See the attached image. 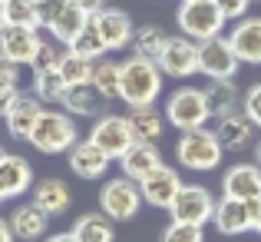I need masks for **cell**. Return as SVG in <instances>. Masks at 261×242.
<instances>
[{"mask_svg": "<svg viewBox=\"0 0 261 242\" xmlns=\"http://www.w3.org/2000/svg\"><path fill=\"white\" fill-rule=\"evenodd\" d=\"M166 43H169V33L162 30L159 24H142V27H136V33H133V57L159 63Z\"/></svg>", "mask_w": 261, "mask_h": 242, "instance_id": "d4e9b609", "label": "cell"}, {"mask_svg": "<svg viewBox=\"0 0 261 242\" xmlns=\"http://www.w3.org/2000/svg\"><path fill=\"white\" fill-rule=\"evenodd\" d=\"M146 203L142 199V189L136 179L129 176H116V179H106V186L99 189V209L106 212L113 223H126L139 212V206Z\"/></svg>", "mask_w": 261, "mask_h": 242, "instance_id": "8992f818", "label": "cell"}, {"mask_svg": "<svg viewBox=\"0 0 261 242\" xmlns=\"http://www.w3.org/2000/svg\"><path fill=\"white\" fill-rule=\"evenodd\" d=\"M93 86L99 90L102 100H119L122 90V63H113V60H96L93 63Z\"/></svg>", "mask_w": 261, "mask_h": 242, "instance_id": "f546056e", "label": "cell"}, {"mask_svg": "<svg viewBox=\"0 0 261 242\" xmlns=\"http://www.w3.org/2000/svg\"><path fill=\"white\" fill-rule=\"evenodd\" d=\"M251 4H255V0H251Z\"/></svg>", "mask_w": 261, "mask_h": 242, "instance_id": "7dc6e473", "label": "cell"}, {"mask_svg": "<svg viewBox=\"0 0 261 242\" xmlns=\"http://www.w3.org/2000/svg\"><path fill=\"white\" fill-rule=\"evenodd\" d=\"M255 153H258V163H261V140H258V146H255Z\"/></svg>", "mask_w": 261, "mask_h": 242, "instance_id": "bcb514c9", "label": "cell"}, {"mask_svg": "<svg viewBox=\"0 0 261 242\" xmlns=\"http://www.w3.org/2000/svg\"><path fill=\"white\" fill-rule=\"evenodd\" d=\"M215 203L212 192L205 186H182L175 196V203L169 206L175 223H192V226H205L212 216H215Z\"/></svg>", "mask_w": 261, "mask_h": 242, "instance_id": "9c48e42d", "label": "cell"}, {"mask_svg": "<svg viewBox=\"0 0 261 242\" xmlns=\"http://www.w3.org/2000/svg\"><path fill=\"white\" fill-rule=\"evenodd\" d=\"M7 24V20H4V0H0V27H4Z\"/></svg>", "mask_w": 261, "mask_h": 242, "instance_id": "f6af8a7d", "label": "cell"}, {"mask_svg": "<svg viewBox=\"0 0 261 242\" xmlns=\"http://www.w3.org/2000/svg\"><path fill=\"white\" fill-rule=\"evenodd\" d=\"M215 4H218V10H222L228 20H242L245 13H248L251 0H215Z\"/></svg>", "mask_w": 261, "mask_h": 242, "instance_id": "ab89813d", "label": "cell"}, {"mask_svg": "<svg viewBox=\"0 0 261 242\" xmlns=\"http://www.w3.org/2000/svg\"><path fill=\"white\" fill-rule=\"evenodd\" d=\"M76 140H80L76 123L66 109H43L27 143H33V149H40L46 156H57V153H70Z\"/></svg>", "mask_w": 261, "mask_h": 242, "instance_id": "7a4b0ae2", "label": "cell"}, {"mask_svg": "<svg viewBox=\"0 0 261 242\" xmlns=\"http://www.w3.org/2000/svg\"><path fill=\"white\" fill-rule=\"evenodd\" d=\"M93 24H96V30H99V37L106 40V50H122V47L133 43L136 27H133V20H129V13L106 10V7H102V10L93 13Z\"/></svg>", "mask_w": 261, "mask_h": 242, "instance_id": "ac0fdd59", "label": "cell"}, {"mask_svg": "<svg viewBox=\"0 0 261 242\" xmlns=\"http://www.w3.org/2000/svg\"><path fill=\"white\" fill-rule=\"evenodd\" d=\"M0 153H4V149H0Z\"/></svg>", "mask_w": 261, "mask_h": 242, "instance_id": "c3c4849f", "label": "cell"}, {"mask_svg": "<svg viewBox=\"0 0 261 242\" xmlns=\"http://www.w3.org/2000/svg\"><path fill=\"white\" fill-rule=\"evenodd\" d=\"M37 50L40 37L33 27H13V24L0 27V57L13 60V63H33Z\"/></svg>", "mask_w": 261, "mask_h": 242, "instance_id": "4fadbf2b", "label": "cell"}, {"mask_svg": "<svg viewBox=\"0 0 261 242\" xmlns=\"http://www.w3.org/2000/svg\"><path fill=\"white\" fill-rule=\"evenodd\" d=\"M182 179H178L175 169H169V166H159L155 172H149L146 179L139 183L142 189V199H146L149 206H155V209H169V206L175 203L178 189H182Z\"/></svg>", "mask_w": 261, "mask_h": 242, "instance_id": "9a60e30c", "label": "cell"}, {"mask_svg": "<svg viewBox=\"0 0 261 242\" xmlns=\"http://www.w3.org/2000/svg\"><path fill=\"white\" fill-rule=\"evenodd\" d=\"M126 120H129V129H133L136 143H155V140H162V133H166V120H162L152 106L129 109Z\"/></svg>", "mask_w": 261, "mask_h": 242, "instance_id": "4316f807", "label": "cell"}, {"mask_svg": "<svg viewBox=\"0 0 261 242\" xmlns=\"http://www.w3.org/2000/svg\"><path fill=\"white\" fill-rule=\"evenodd\" d=\"M162 116L172 123L178 133L202 129L205 123L212 120V116H208V103H205V90H195V86L175 90V93L166 100V113H162Z\"/></svg>", "mask_w": 261, "mask_h": 242, "instance_id": "5b68a950", "label": "cell"}, {"mask_svg": "<svg viewBox=\"0 0 261 242\" xmlns=\"http://www.w3.org/2000/svg\"><path fill=\"white\" fill-rule=\"evenodd\" d=\"M162 242H205L202 226H192V223H169L162 229Z\"/></svg>", "mask_w": 261, "mask_h": 242, "instance_id": "e575fe53", "label": "cell"}, {"mask_svg": "<svg viewBox=\"0 0 261 242\" xmlns=\"http://www.w3.org/2000/svg\"><path fill=\"white\" fill-rule=\"evenodd\" d=\"M102 103L106 100L99 96V90H96L93 83H83V86H66L60 106H63L70 116H96Z\"/></svg>", "mask_w": 261, "mask_h": 242, "instance_id": "484cf974", "label": "cell"}, {"mask_svg": "<svg viewBox=\"0 0 261 242\" xmlns=\"http://www.w3.org/2000/svg\"><path fill=\"white\" fill-rule=\"evenodd\" d=\"M66 156H70V169L76 172L80 179H99V176H106V169H109V156L102 153L89 136L73 143V149Z\"/></svg>", "mask_w": 261, "mask_h": 242, "instance_id": "d6986e66", "label": "cell"}, {"mask_svg": "<svg viewBox=\"0 0 261 242\" xmlns=\"http://www.w3.org/2000/svg\"><path fill=\"white\" fill-rule=\"evenodd\" d=\"M238 63L242 60L231 50L228 37H212L198 43V73H205L208 80H231Z\"/></svg>", "mask_w": 261, "mask_h": 242, "instance_id": "ba28073f", "label": "cell"}, {"mask_svg": "<svg viewBox=\"0 0 261 242\" xmlns=\"http://www.w3.org/2000/svg\"><path fill=\"white\" fill-rule=\"evenodd\" d=\"M162 77L166 73L159 70V63L152 60H142L133 57L122 63V90H119V100L126 103L129 109L136 106H152L155 96L162 93Z\"/></svg>", "mask_w": 261, "mask_h": 242, "instance_id": "6da1fadb", "label": "cell"}, {"mask_svg": "<svg viewBox=\"0 0 261 242\" xmlns=\"http://www.w3.org/2000/svg\"><path fill=\"white\" fill-rule=\"evenodd\" d=\"M40 113H43V106H40V96L37 93H17V100L7 106L4 113V123H7V133L17 136V140H30L33 126H37Z\"/></svg>", "mask_w": 261, "mask_h": 242, "instance_id": "5bb4252c", "label": "cell"}, {"mask_svg": "<svg viewBox=\"0 0 261 242\" xmlns=\"http://www.w3.org/2000/svg\"><path fill=\"white\" fill-rule=\"evenodd\" d=\"M222 156H225V149H222V143H218V136L205 126L182 133L178 143H175L178 166H185V169H192V172H212L222 163Z\"/></svg>", "mask_w": 261, "mask_h": 242, "instance_id": "3957f363", "label": "cell"}, {"mask_svg": "<svg viewBox=\"0 0 261 242\" xmlns=\"http://www.w3.org/2000/svg\"><path fill=\"white\" fill-rule=\"evenodd\" d=\"M175 20H178L185 37L198 40V43H202V40H212V37H222L225 24H228V17L218 10L215 0H182Z\"/></svg>", "mask_w": 261, "mask_h": 242, "instance_id": "277c9868", "label": "cell"}, {"mask_svg": "<svg viewBox=\"0 0 261 242\" xmlns=\"http://www.w3.org/2000/svg\"><path fill=\"white\" fill-rule=\"evenodd\" d=\"M43 242H80L73 232H57V236H50V239H43Z\"/></svg>", "mask_w": 261, "mask_h": 242, "instance_id": "7bdbcfd3", "label": "cell"}, {"mask_svg": "<svg viewBox=\"0 0 261 242\" xmlns=\"http://www.w3.org/2000/svg\"><path fill=\"white\" fill-rule=\"evenodd\" d=\"M205 103H208V116L225 120V116H231V113H242L245 96L238 93V86L231 80H212L208 86H205Z\"/></svg>", "mask_w": 261, "mask_h": 242, "instance_id": "603a6c76", "label": "cell"}, {"mask_svg": "<svg viewBox=\"0 0 261 242\" xmlns=\"http://www.w3.org/2000/svg\"><path fill=\"white\" fill-rule=\"evenodd\" d=\"M73 236L80 242H113L116 239V229H113V219L106 216V212H86V216H80L76 223H73Z\"/></svg>", "mask_w": 261, "mask_h": 242, "instance_id": "83f0119b", "label": "cell"}, {"mask_svg": "<svg viewBox=\"0 0 261 242\" xmlns=\"http://www.w3.org/2000/svg\"><path fill=\"white\" fill-rule=\"evenodd\" d=\"M33 93L40 96V103H60L66 93V83L60 77V70H33Z\"/></svg>", "mask_w": 261, "mask_h": 242, "instance_id": "d6a6232c", "label": "cell"}, {"mask_svg": "<svg viewBox=\"0 0 261 242\" xmlns=\"http://www.w3.org/2000/svg\"><path fill=\"white\" fill-rule=\"evenodd\" d=\"M119 166H122V176L142 183L149 172H155L162 166V156L155 149V143H133V149L119 160Z\"/></svg>", "mask_w": 261, "mask_h": 242, "instance_id": "cb8c5ba5", "label": "cell"}, {"mask_svg": "<svg viewBox=\"0 0 261 242\" xmlns=\"http://www.w3.org/2000/svg\"><path fill=\"white\" fill-rule=\"evenodd\" d=\"M17 236H13V229H10V219H0V242H13Z\"/></svg>", "mask_w": 261, "mask_h": 242, "instance_id": "b9f144b4", "label": "cell"}, {"mask_svg": "<svg viewBox=\"0 0 261 242\" xmlns=\"http://www.w3.org/2000/svg\"><path fill=\"white\" fill-rule=\"evenodd\" d=\"M93 63L96 60H83V57L66 50L57 70H60V77H63L66 86H83V83H93Z\"/></svg>", "mask_w": 261, "mask_h": 242, "instance_id": "4dcf8cb0", "label": "cell"}, {"mask_svg": "<svg viewBox=\"0 0 261 242\" xmlns=\"http://www.w3.org/2000/svg\"><path fill=\"white\" fill-rule=\"evenodd\" d=\"M255 232H261V199H258V209H255Z\"/></svg>", "mask_w": 261, "mask_h": 242, "instance_id": "ee69618b", "label": "cell"}, {"mask_svg": "<svg viewBox=\"0 0 261 242\" xmlns=\"http://www.w3.org/2000/svg\"><path fill=\"white\" fill-rule=\"evenodd\" d=\"M159 70L172 80H189L192 73H198V43L192 37H169L159 57Z\"/></svg>", "mask_w": 261, "mask_h": 242, "instance_id": "8fae6325", "label": "cell"}, {"mask_svg": "<svg viewBox=\"0 0 261 242\" xmlns=\"http://www.w3.org/2000/svg\"><path fill=\"white\" fill-rule=\"evenodd\" d=\"M33 203L53 219V216H63V212L70 209L73 192H70V186H66L63 179L46 176V179H40V183H33Z\"/></svg>", "mask_w": 261, "mask_h": 242, "instance_id": "7402d4cb", "label": "cell"}, {"mask_svg": "<svg viewBox=\"0 0 261 242\" xmlns=\"http://www.w3.org/2000/svg\"><path fill=\"white\" fill-rule=\"evenodd\" d=\"M60 60H63V50H57L53 43L40 40V50H37V57H33L30 67H33V70H57Z\"/></svg>", "mask_w": 261, "mask_h": 242, "instance_id": "d590c367", "label": "cell"}, {"mask_svg": "<svg viewBox=\"0 0 261 242\" xmlns=\"http://www.w3.org/2000/svg\"><path fill=\"white\" fill-rule=\"evenodd\" d=\"M73 4H76L80 10H86V13H96V10L106 7V0H73Z\"/></svg>", "mask_w": 261, "mask_h": 242, "instance_id": "60d3db41", "label": "cell"}, {"mask_svg": "<svg viewBox=\"0 0 261 242\" xmlns=\"http://www.w3.org/2000/svg\"><path fill=\"white\" fill-rule=\"evenodd\" d=\"M222 192L231 196V199L258 203L261 199V169L255 163H235L222 179Z\"/></svg>", "mask_w": 261, "mask_h": 242, "instance_id": "e0dca14e", "label": "cell"}, {"mask_svg": "<svg viewBox=\"0 0 261 242\" xmlns=\"http://www.w3.org/2000/svg\"><path fill=\"white\" fill-rule=\"evenodd\" d=\"M66 50L76 53V57H83V60H102V53H106V40L99 37V30H96L93 17H89V24L83 27V33H80V37L73 40Z\"/></svg>", "mask_w": 261, "mask_h": 242, "instance_id": "1f68e13d", "label": "cell"}, {"mask_svg": "<svg viewBox=\"0 0 261 242\" xmlns=\"http://www.w3.org/2000/svg\"><path fill=\"white\" fill-rule=\"evenodd\" d=\"M33 186V166L17 153H0V203L23 196Z\"/></svg>", "mask_w": 261, "mask_h": 242, "instance_id": "2e32d148", "label": "cell"}, {"mask_svg": "<svg viewBox=\"0 0 261 242\" xmlns=\"http://www.w3.org/2000/svg\"><path fill=\"white\" fill-rule=\"evenodd\" d=\"M215 136H218V143H222L225 153H245V149L258 146V126L245 116V109L218 120Z\"/></svg>", "mask_w": 261, "mask_h": 242, "instance_id": "7c38bea8", "label": "cell"}, {"mask_svg": "<svg viewBox=\"0 0 261 242\" xmlns=\"http://www.w3.org/2000/svg\"><path fill=\"white\" fill-rule=\"evenodd\" d=\"M4 20L13 27H40L37 0H4Z\"/></svg>", "mask_w": 261, "mask_h": 242, "instance_id": "836d02e7", "label": "cell"}, {"mask_svg": "<svg viewBox=\"0 0 261 242\" xmlns=\"http://www.w3.org/2000/svg\"><path fill=\"white\" fill-rule=\"evenodd\" d=\"M20 83V63L0 57V90H17Z\"/></svg>", "mask_w": 261, "mask_h": 242, "instance_id": "f35d334b", "label": "cell"}, {"mask_svg": "<svg viewBox=\"0 0 261 242\" xmlns=\"http://www.w3.org/2000/svg\"><path fill=\"white\" fill-rule=\"evenodd\" d=\"M89 140H93L96 146L109 156V160H122V156L133 149L136 136H133V129H129V120H126V116L109 113V116H99V120L93 123Z\"/></svg>", "mask_w": 261, "mask_h": 242, "instance_id": "52a82bcc", "label": "cell"}, {"mask_svg": "<svg viewBox=\"0 0 261 242\" xmlns=\"http://www.w3.org/2000/svg\"><path fill=\"white\" fill-rule=\"evenodd\" d=\"M89 17H93V13L80 10V7H76V4H73V0H70V7H66V10L60 13L57 20H53L50 33H53V37L60 40V43H66V47H70L73 40H76L80 33H83V27L89 24Z\"/></svg>", "mask_w": 261, "mask_h": 242, "instance_id": "f1b7e54d", "label": "cell"}, {"mask_svg": "<svg viewBox=\"0 0 261 242\" xmlns=\"http://www.w3.org/2000/svg\"><path fill=\"white\" fill-rule=\"evenodd\" d=\"M10 229H13V236H17V239L37 242V239L46 236V229H50V216H46V212L30 199V203L17 206V209L10 212Z\"/></svg>", "mask_w": 261, "mask_h": 242, "instance_id": "44dd1931", "label": "cell"}, {"mask_svg": "<svg viewBox=\"0 0 261 242\" xmlns=\"http://www.w3.org/2000/svg\"><path fill=\"white\" fill-rule=\"evenodd\" d=\"M242 109H245V116H248V120L261 129V83H255V86H251L248 93H245Z\"/></svg>", "mask_w": 261, "mask_h": 242, "instance_id": "74e56055", "label": "cell"}, {"mask_svg": "<svg viewBox=\"0 0 261 242\" xmlns=\"http://www.w3.org/2000/svg\"><path fill=\"white\" fill-rule=\"evenodd\" d=\"M70 7V0H37V10H40V27H46L50 30L53 20L60 17V13Z\"/></svg>", "mask_w": 261, "mask_h": 242, "instance_id": "8d00e7d4", "label": "cell"}, {"mask_svg": "<svg viewBox=\"0 0 261 242\" xmlns=\"http://www.w3.org/2000/svg\"><path fill=\"white\" fill-rule=\"evenodd\" d=\"M228 43L242 63H261V17H242L228 33Z\"/></svg>", "mask_w": 261, "mask_h": 242, "instance_id": "ffe728a7", "label": "cell"}, {"mask_svg": "<svg viewBox=\"0 0 261 242\" xmlns=\"http://www.w3.org/2000/svg\"><path fill=\"white\" fill-rule=\"evenodd\" d=\"M255 209L258 203H245V199H231V196H222L215 203V229L222 236H242V232H251L255 229Z\"/></svg>", "mask_w": 261, "mask_h": 242, "instance_id": "30bf717a", "label": "cell"}]
</instances>
